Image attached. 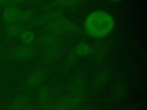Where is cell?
Returning a JSON list of instances; mask_svg holds the SVG:
<instances>
[{
  "mask_svg": "<svg viewBox=\"0 0 147 110\" xmlns=\"http://www.w3.org/2000/svg\"><path fill=\"white\" fill-rule=\"evenodd\" d=\"M115 25V19L110 12L95 9L86 15L83 22V31L92 38L102 40L111 34Z\"/></svg>",
  "mask_w": 147,
  "mask_h": 110,
  "instance_id": "1",
  "label": "cell"
},
{
  "mask_svg": "<svg viewBox=\"0 0 147 110\" xmlns=\"http://www.w3.org/2000/svg\"><path fill=\"white\" fill-rule=\"evenodd\" d=\"M37 53L32 45H20L0 49V61H24L33 58Z\"/></svg>",
  "mask_w": 147,
  "mask_h": 110,
  "instance_id": "2",
  "label": "cell"
},
{
  "mask_svg": "<svg viewBox=\"0 0 147 110\" xmlns=\"http://www.w3.org/2000/svg\"><path fill=\"white\" fill-rule=\"evenodd\" d=\"M63 12L61 10L56 9L47 11L42 15L33 17L28 23L27 25L28 29L33 28H36L41 26H44L45 23L56 19L59 15L63 14Z\"/></svg>",
  "mask_w": 147,
  "mask_h": 110,
  "instance_id": "3",
  "label": "cell"
},
{
  "mask_svg": "<svg viewBox=\"0 0 147 110\" xmlns=\"http://www.w3.org/2000/svg\"><path fill=\"white\" fill-rule=\"evenodd\" d=\"M64 48L63 44H59L45 48L41 56V60L45 64H52L57 61L63 56Z\"/></svg>",
  "mask_w": 147,
  "mask_h": 110,
  "instance_id": "4",
  "label": "cell"
},
{
  "mask_svg": "<svg viewBox=\"0 0 147 110\" xmlns=\"http://www.w3.org/2000/svg\"><path fill=\"white\" fill-rule=\"evenodd\" d=\"M91 54L94 61L97 64L103 62L109 54V45L103 41H98L94 45H91Z\"/></svg>",
  "mask_w": 147,
  "mask_h": 110,
  "instance_id": "5",
  "label": "cell"
},
{
  "mask_svg": "<svg viewBox=\"0 0 147 110\" xmlns=\"http://www.w3.org/2000/svg\"><path fill=\"white\" fill-rule=\"evenodd\" d=\"M47 74L46 70L42 68L33 70L26 79V85L29 88H35L41 86L46 79Z\"/></svg>",
  "mask_w": 147,
  "mask_h": 110,
  "instance_id": "6",
  "label": "cell"
},
{
  "mask_svg": "<svg viewBox=\"0 0 147 110\" xmlns=\"http://www.w3.org/2000/svg\"><path fill=\"white\" fill-rule=\"evenodd\" d=\"M111 77V72L108 69H102L94 75L92 86L95 90H100L103 88L109 82Z\"/></svg>",
  "mask_w": 147,
  "mask_h": 110,
  "instance_id": "7",
  "label": "cell"
},
{
  "mask_svg": "<svg viewBox=\"0 0 147 110\" xmlns=\"http://www.w3.org/2000/svg\"><path fill=\"white\" fill-rule=\"evenodd\" d=\"M37 41L38 44L45 48L59 44H63V41L60 36L47 32L40 34L38 37Z\"/></svg>",
  "mask_w": 147,
  "mask_h": 110,
  "instance_id": "8",
  "label": "cell"
},
{
  "mask_svg": "<svg viewBox=\"0 0 147 110\" xmlns=\"http://www.w3.org/2000/svg\"><path fill=\"white\" fill-rule=\"evenodd\" d=\"M65 34H80L82 32L80 28L74 21L63 14L57 18Z\"/></svg>",
  "mask_w": 147,
  "mask_h": 110,
  "instance_id": "9",
  "label": "cell"
},
{
  "mask_svg": "<svg viewBox=\"0 0 147 110\" xmlns=\"http://www.w3.org/2000/svg\"><path fill=\"white\" fill-rule=\"evenodd\" d=\"M86 76L83 72H78L72 78L68 85L69 94H72L86 86Z\"/></svg>",
  "mask_w": 147,
  "mask_h": 110,
  "instance_id": "10",
  "label": "cell"
},
{
  "mask_svg": "<svg viewBox=\"0 0 147 110\" xmlns=\"http://www.w3.org/2000/svg\"><path fill=\"white\" fill-rule=\"evenodd\" d=\"M26 28L22 25L16 23L5 25L3 28V31L6 37L5 43L6 44L12 38L19 37L20 34Z\"/></svg>",
  "mask_w": 147,
  "mask_h": 110,
  "instance_id": "11",
  "label": "cell"
},
{
  "mask_svg": "<svg viewBox=\"0 0 147 110\" xmlns=\"http://www.w3.org/2000/svg\"><path fill=\"white\" fill-rule=\"evenodd\" d=\"M84 0H54L53 1L44 5L40 10L49 11L59 7H70L76 5Z\"/></svg>",
  "mask_w": 147,
  "mask_h": 110,
  "instance_id": "12",
  "label": "cell"
},
{
  "mask_svg": "<svg viewBox=\"0 0 147 110\" xmlns=\"http://www.w3.org/2000/svg\"><path fill=\"white\" fill-rule=\"evenodd\" d=\"M127 93V86L124 81H118L114 84L111 89V97L115 101L123 99Z\"/></svg>",
  "mask_w": 147,
  "mask_h": 110,
  "instance_id": "13",
  "label": "cell"
},
{
  "mask_svg": "<svg viewBox=\"0 0 147 110\" xmlns=\"http://www.w3.org/2000/svg\"><path fill=\"white\" fill-rule=\"evenodd\" d=\"M87 95V88L86 85L77 92L69 95L70 104L72 110L80 105L86 98Z\"/></svg>",
  "mask_w": 147,
  "mask_h": 110,
  "instance_id": "14",
  "label": "cell"
},
{
  "mask_svg": "<svg viewBox=\"0 0 147 110\" xmlns=\"http://www.w3.org/2000/svg\"><path fill=\"white\" fill-rule=\"evenodd\" d=\"M21 10L16 6H10L5 7L2 11V19L5 25L14 23Z\"/></svg>",
  "mask_w": 147,
  "mask_h": 110,
  "instance_id": "15",
  "label": "cell"
},
{
  "mask_svg": "<svg viewBox=\"0 0 147 110\" xmlns=\"http://www.w3.org/2000/svg\"><path fill=\"white\" fill-rule=\"evenodd\" d=\"M72 50L78 58L86 57L91 55L92 47L86 41H81L78 42Z\"/></svg>",
  "mask_w": 147,
  "mask_h": 110,
  "instance_id": "16",
  "label": "cell"
},
{
  "mask_svg": "<svg viewBox=\"0 0 147 110\" xmlns=\"http://www.w3.org/2000/svg\"><path fill=\"white\" fill-rule=\"evenodd\" d=\"M29 98L30 96L28 93H23L19 95L13 101L7 110H20L28 104Z\"/></svg>",
  "mask_w": 147,
  "mask_h": 110,
  "instance_id": "17",
  "label": "cell"
},
{
  "mask_svg": "<svg viewBox=\"0 0 147 110\" xmlns=\"http://www.w3.org/2000/svg\"><path fill=\"white\" fill-rule=\"evenodd\" d=\"M78 58H79L75 54L72 50H71L68 54L66 56L65 60L63 62L61 66V69L63 72H65L69 70L75 65L78 60Z\"/></svg>",
  "mask_w": 147,
  "mask_h": 110,
  "instance_id": "18",
  "label": "cell"
},
{
  "mask_svg": "<svg viewBox=\"0 0 147 110\" xmlns=\"http://www.w3.org/2000/svg\"><path fill=\"white\" fill-rule=\"evenodd\" d=\"M18 38H20L23 44L32 45L36 40V34L34 32L26 28Z\"/></svg>",
  "mask_w": 147,
  "mask_h": 110,
  "instance_id": "19",
  "label": "cell"
},
{
  "mask_svg": "<svg viewBox=\"0 0 147 110\" xmlns=\"http://www.w3.org/2000/svg\"><path fill=\"white\" fill-rule=\"evenodd\" d=\"M34 17V11L32 10L28 9L21 10L14 23L22 24L25 22H29Z\"/></svg>",
  "mask_w": 147,
  "mask_h": 110,
  "instance_id": "20",
  "label": "cell"
},
{
  "mask_svg": "<svg viewBox=\"0 0 147 110\" xmlns=\"http://www.w3.org/2000/svg\"><path fill=\"white\" fill-rule=\"evenodd\" d=\"M49 95H50L49 87L47 85H42L40 88L37 95L38 102L41 104H45L48 101Z\"/></svg>",
  "mask_w": 147,
  "mask_h": 110,
  "instance_id": "21",
  "label": "cell"
},
{
  "mask_svg": "<svg viewBox=\"0 0 147 110\" xmlns=\"http://www.w3.org/2000/svg\"><path fill=\"white\" fill-rule=\"evenodd\" d=\"M53 110H72L69 95L60 99L53 107Z\"/></svg>",
  "mask_w": 147,
  "mask_h": 110,
  "instance_id": "22",
  "label": "cell"
},
{
  "mask_svg": "<svg viewBox=\"0 0 147 110\" xmlns=\"http://www.w3.org/2000/svg\"><path fill=\"white\" fill-rule=\"evenodd\" d=\"M26 0H7L6 3L5 5V7L7 6H17L18 5H20L24 2H25Z\"/></svg>",
  "mask_w": 147,
  "mask_h": 110,
  "instance_id": "23",
  "label": "cell"
},
{
  "mask_svg": "<svg viewBox=\"0 0 147 110\" xmlns=\"http://www.w3.org/2000/svg\"><path fill=\"white\" fill-rule=\"evenodd\" d=\"M126 110H140V105L138 103H134L129 106Z\"/></svg>",
  "mask_w": 147,
  "mask_h": 110,
  "instance_id": "24",
  "label": "cell"
},
{
  "mask_svg": "<svg viewBox=\"0 0 147 110\" xmlns=\"http://www.w3.org/2000/svg\"><path fill=\"white\" fill-rule=\"evenodd\" d=\"M7 0H0V7H5Z\"/></svg>",
  "mask_w": 147,
  "mask_h": 110,
  "instance_id": "25",
  "label": "cell"
},
{
  "mask_svg": "<svg viewBox=\"0 0 147 110\" xmlns=\"http://www.w3.org/2000/svg\"><path fill=\"white\" fill-rule=\"evenodd\" d=\"M80 110H94V109L92 107L88 105V106H86V107H83Z\"/></svg>",
  "mask_w": 147,
  "mask_h": 110,
  "instance_id": "26",
  "label": "cell"
},
{
  "mask_svg": "<svg viewBox=\"0 0 147 110\" xmlns=\"http://www.w3.org/2000/svg\"><path fill=\"white\" fill-rule=\"evenodd\" d=\"M24 110H36V109L33 106H29V107H26V108H25Z\"/></svg>",
  "mask_w": 147,
  "mask_h": 110,
  "instance_id": "27",
  "label": "cell"
},
{
  "mask_svg": "<svg viewBox=\"0 0 147 110\" xmlns=\"http://www.w3.org/2000/svg\"><path fill=\"white\" fill-rule=\"evenodd\" d=\"M109 1L111 2H113V3H118V2L123 1V0H109Z\"/></svg>",
  "mask_w": 147,
  "mask_h": 110,
  "instance_id": "28",
  "label": "cell"
}]
</instances>
